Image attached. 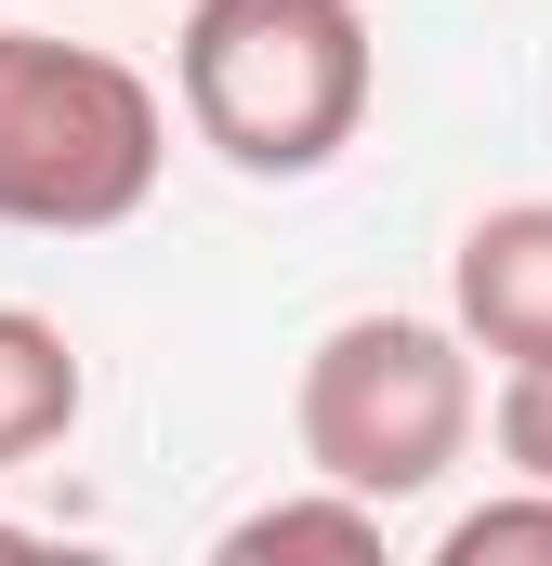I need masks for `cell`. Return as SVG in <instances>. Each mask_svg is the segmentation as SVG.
Returning <instances> with one entry per match:
<instances>
[{
  "instance_id": "52a82bcc",
  "label": "cell",
  "mask_w": 552,
  "mask_h": 566,
  "mask_svg": "<svg viewBox=\"0 0 552 566\" xmlns=\"http://www.w3.org/2000/svg\"><path fill=\"white\" fill-rule=\"evenodd\" d=\"M434 566H552V488H500V501H474V514H447V541Z\"/></svg>"
},
{
  "instance_id": "3957f363",
  "label": "cell",
  "mask_w": 552,
  "mask_h": 566,
  "mask_svg": "<svg viewBox=\"0 0 552 566\" xmlns=\"http://www.w3.org/2000/svg\"><path fill=\"white\" fill-rule=\"evenodd\" d=\"M474 343L434 329V316H342L316 356H302V396H289V434H302V474L355 488V501H421L460 474L474 448Z\"/></svg>"
},
{
  "instance_id": "8992f818",
  "label": "cell",
  "mask_w": 552,
  "mask_h": 566,
  "mask_svg": "<svg viewBox=\"0 0 552 566\" xmlns=\"http://www.w3.org/2000/svg\"><path fill=\"white\" fill-rule=\"evenodd\" d=\"M224 566H276V554H329V566H382V501H355V488H289V501H251L224 541Z\"/></svg>"
},
{
  "instance_id": "7a4b0ae2",
  "label": "cell",
  "mask_w": 552,
  "mask_h": 566,
  "mask_svg": "<svg viewBox=\"0 0 552 566\" xmlns=\"http://www.w3.org/2000/svg\"><path fill=\"white\" fill-rule=\"evenodd\" d=\"M171 106L145 93L106 40H53V27H0V224L26 238H106L158 198Z\"/></svg>"
},
{
  "instance_id": "6da1fadb",
  "label": "cell",
  "mask_w": 552,
  "mask_h": 566,
  "mask_svg": "<svg viewBox=\"0 0 552 566\" xmlns=\"http://www.w3.org/2000/svg\"><path fill=\"white\" fill-rule=\"evenodd\" d=\"M171 93L224 171L316 185L369 133V13L355 0H184Z\"/></svg>"
},
{
  "instance_id": "5b68a950",
  "label": "cell",
  "mask_w": 552,
  "mask_h": 566,
  "mask_svg": "<svg viewBox=\"0 0 552 566\" xmlns=\"http://www.w3.org/2000/svg\"><path fill=\"white\" fill-rule=\"evenodd\" d=\"M79 343L53 329V316H26V303H0V474H26L40 448H66L79 434Z\"/></svg>"
},
{
  "instance_id": "9c48e42d",
  "label": "cell",
  "mask_w": 552,
  "mask_h": 566,
  "mask_svg": "<svg viewBox=\"0 0 552 566\" xmlns=\"http://www.w3.org/2000/svg\"><path fill=\"white\" fill-rule=\"evenodd\" d=\"M0 554H40V541H26V527H0Z\"/></svg>"
},
{
  "instance_id": "277c9868",
  "label": "cell",
  "mask_w": 552,
  "mask_h": 566,
  "mask_svg": "<svg viewBox=\"0 0 552 566\" xmlns=\"http://www.w3.org/2000/svg\"><path fill=\"white\" fill-rule=\"evenodd\" d=\"M447 329L500 369L552 356V198H500L447 251Z\"/></svg>"
},
{
  "instance_id": "ba28073f",
  "label": "cell",
  "mask_w": 552,
  "mask_h": 566,
  "mask_svg": "<svg viewBox=\"0 0 552 566\" xmlns=\"http://www.w3.org/2000/svg\"><path fill=\"white\" fill-rule=\"evenodd\" d=\"M474 422H487V448H500L527 488H552V356L500 369V409H474Z\"/></svg>"
}]
</instances>
